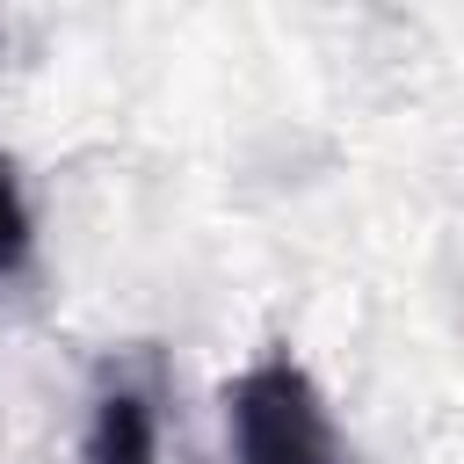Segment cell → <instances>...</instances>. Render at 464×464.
Returning a JSON list of instances; mask_svg holds the SVG:
<instances>
[{
	"instance_id": "6da1fadb",
	"label": "cell",
	"mask_w": 464,
	"mask_h": 464,
	"mask_svg": "<svg viewBox=\"0 0 464 464\" xmlns=\"http://www.w3.org/2000/svg\"><path fill=\"white\" fill-rule=\"evenodd\" d=\"M225 420H232V464H348L312 370L283 348L225 384Z\"/></svg>"
},
{
	"instance_id": "7a4b0ae2",
	"label": "cell",
	"mask_w": 464,
	"mask_h": 464,
	"mask_svg": "<svg viewBox=\"0 0 464 464\" xmlns=\"http://www.w3.org/2000/svg\"><path fill=\"white\" fill-rule=\"evenodd\" d=\"M87 464H160V413L152 392L109 384L87 420Z\"/></svg>"
},
{
	"instance_id": "3957f363",
	"label": "cell",
	"mask_w": 464,
	"mask_h": 464,
	"mask_svg": "<svg viewBox=\"0 0 464 464\" xmlns=\"http://www.w3.org/2000/svg\"><path fill=\"white\" fill-rule=\"evenodd\" d=\"M29 261V203L14 188V167L0 160V276Z\"/></svg>"
}]
</instances>
